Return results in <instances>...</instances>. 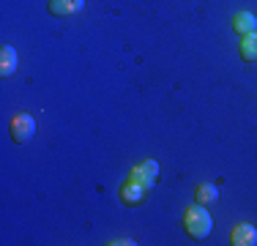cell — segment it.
Instances as JSON below:
<instances>
[{
    "instance_id": "3957f363",
    "label": "cell",
    "mask_w": 257,
    "mask_h": 246,
    "mask_svg": "<svg viewBox=\"0 0 257 246\" xmlns=\"http://www.w3.org/2000/svg\"><path fill=\"white\" fill-rule=\"evenodd\" d=\"M132 181H137V183H143L145 189H154L156 186V181H159V164L154 162V159H148V162H143V164H137V167H132Z\"/></svg>"
},
{
    "instance_id": "ba28073f",
    "label": "cell",
    "mask_w": 257,
    "mask_h": 246,
    "mask_svg": "<svg viewBox=\"0 0 257 246\" xmlns=\"http://www.w3.org/2000/svg\"><path fill=\"white\" fill-rule=\"evenodd\" d=\"M232 30H235L238 36L254 33L257 30V17L252 14V11H238V14L232 17Z\"/></svg>"
},
{
    "instance_id": "30bf717a",
    "label": "cell",
    "mask_w": 257,
    "mask_h": 246,
    "mask_svg": "<svg viewBox=\"0 0 257 246\" xmlns=\"http://www.w3.org/2000/svg\"><path fill=\"white\" fill-rule=\"evenodd\" d=\"M194 200H197L200 205H213V202L219 200V189L213 186V183H200L197 192H194Z\"/></svg>"
},
{
    "instance_id": "8fae6325",
    "label": "cell",
    "mask_w": 257,
    "mask_h": 246,
    "mask_svg": "<svg viewBox=\"0 0 257 246\" xmlns=\"http://www.w3.org/2000/svg\"><path fill=\"white\" fill-rule=\"evenodd\" d=\"M123 243L126 246H134V241H128V238H126V241H123V238H120V241H112V246H123Z\"/></svg>"
},
{
    "instance_id": "5b68a950",
    "label": "cell",
    "mask_w": 257,
    "mask_h": 246,
    "mask_svg": "<svg viewBox=\"0 0 257 246\" xmlns=\"http://www.w3.org/2000/svg\"><path fill=\"white\" fill-rule=\"evenodd\" d=\"M230 243H232V246H254V243H257V227H252V224H238V227H232Z\"/></svg>"
},
{
    "instance_id": "7a4b0ae2",
    "label": "cell",
    "mask_w": 257,
    "mask_h": 246,
    "mask_svg": "<svg viewBox=\"0 0 257 246\" xmlns=\"http://www.w3.org/2000/svg\"><path fill=\"white\" fill-rule=\"evenodd\" d=\"M9 132H11V140H14L17 145L30 143V140H33V134H36V120H33V115L17 112L14 118L9 120Z\"/></svg>"
},
{
    "instance_id": "6da1fadb",
    "label": "cell",
    "mask_w": 257,
    "mask_h": 246,
    "mask_svg": "<svg viewBox=\"0 0 257 246\" xmlns=\"http://www.w3.org/2000/svg\"><path fill=\"white\" fill-rule=\"evenodd\" d=\"M183 230H186L189 238H194V241H205L208 235H211L213 230V219L211 213L205 211V205H192L186 208V213H183Z\"/></svg>"
},
{
    "instance_id": "277c9868",
    "label": "cell",
    "mask_w": 257,
    "mask_h": 246,
    "mask_svg": "<svg viewBox=\"0 0 257 246\" xmlns=\"http://www.w3.org/2000/svg\"><path fill=\"white\" fill-rule=\"evenodd\" d=\"M145 194H148V189H145L143 183L132 181V178L120 186V202H123V205H140V202L145 200Z\"/></svg>"
},
{
    "instance_id": "9c48e42d",
    "label": "cell",
    "mask_w": 257,
    "mask_h": 246,
    "mask_svg": "<svg viewBox=\"0 0 257 246\" xmlns=\"http://www.w3.org/2000/svg\"><path fill=\"white\" fill-rule=\"evenodd\" d=\"M238 49H241V58L246 60V63H257V30H254V33L241 36Z\"/></svg>"
},
{
    "instance_id": "8992f818",
    "label": "cell",
    "mask_w": 257,
    "mask_h": 246,
    "mask_svg": "<svg viewBox=\"0 0 257 246\" xmlns=\"http://www.w3.org/2000/svg\"><path fill=\"white\" fill-rule=\"evenodd\" d=\"M85 9V0H50V14L52 17H71Z\"/></svg>"
},
{
    "instance_id": "52a82bcc",
    "label": "cell",
    "mask_w": 257,
    "mask_h": 246,
    "mask_svg": "<svg viewBox=\"0 0 257 246\" xmlns=\"http://www.w3.org/2000/svg\"><path fill=\"white\" fill-rule=\"evenodd\" d=\"M17 69H20V55H17L14 47L6 44L0 49V74H3V77H11V74H17Z\"/></svg>"
}]
</instances>
